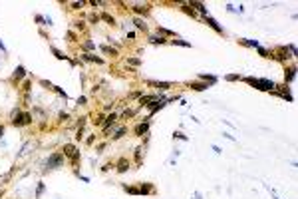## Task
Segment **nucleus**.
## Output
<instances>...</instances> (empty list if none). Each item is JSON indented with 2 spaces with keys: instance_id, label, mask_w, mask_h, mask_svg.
Segmentation results:
<instances>
[{
  "instance_id": "nucleus-1",
  "label": "nucleus",
  "mask_w": 298,
  "mask_h": 199,
  "mask_svg": "<svg viewBox=\"0 0 298 199\" xmlns=\"http://www.w3.org/2000/svg\"><path fill=\"white\" fill-rule=\"evenodd\" d=\"M245 82H248L251 86H254L256 90H262V92H272V90H276V84L272 82V80H264V78H245Z\"/></svg>"
},
{
  "instance_id": "nucleus-2",
  "label": "nucleus",
  "mask_w": 298,
  "mask_h": 199,
  "mask_svg": "<svg viewBox=\"0 0 298 199\" xmlns=\"http://www.w3.org/2000/svg\"><path fill=\"white\" fill-rule=\"evenodd\" d=\"M14 126H28V124H32V116L30 113H20V112H14V119H12Z\"/></svg>"
},
{
  "instance_id": "nucleus-3",
  "label": "nucleus",
  "mask_w": 298,
  "mask_h": 199,
  "mask_svg": "<svg viewBox=\"0 0 298 199\" xmlns=\"http://www.w3.org/2000/svg\"><path fill=\"white\" fill-rule=\"evenodd\" d=\"M64 163V153H54V155H50L46 161V165L50 167V169H56V167H60Z\"/></svg>"
},
{
  "instance_id": "nucleus-4",
  "label": "nucleus",
  "mask_w": 298,
  "mask_h": 199,
  "mask_svg": "<svg viewBox=\"0 0 298 199\" xmlns=\"http://www.w3.org/2000/svg\"><path fill=\"white\" fill-rule=\"evenodd\" d=\"M64 157H70V159L74 161V163H78V159H79V151L72 146V143H68V146H64Z\"/></svg>"
},
{
  "instance_id": "nucleus-5",
  "label": "nucleus",
  "mask_w": 298,
  "mask_h": 199,
  "mask_svg": "<svg viewBox=\"0 0 298 199\" xmlns=\"http://www.w3.org/2000/svg\"><path fill=\"white\" fill-rule=\"evenodd\" d=\"M26 76V70H24V66H18L16 70H14V76H12V80L14 82H20V80Z\"/></svg>"
},
{
  "instance_id": "nucleus-6",
  "label": "nucleus",
  "mask_w": 298,
  "mask_h": 199,
  "mask_svg": "<svg viewBox=\"0 0 298 199\" xmlns=\"http://www.w3.org/2000/svg\"><path fill=\"white\" fill-rule=\"evenodd\" d=\"M205 20H207V24H209V26H211L213 30H217L219 34H223V28L219 26V22H217V20H213L211 16H205Z\"/></svg>"
},
{
  "instance_id": "nucleus-7",
  "label": "nucleus",
  "mask_w": 298,
  "mask_h": 199,
  "mask_svg": "<svg viewBox=\"0 0 298 199\" xmlns=\"http://www.w3.org/2000/svg\"><path fill=\"white\" fill-rule=\"evenodd\" d=\"M137 189H139V195H147V193H153V191H155V187H153L151 183H145V185L137 187Z\"/></svg>"
},
{
  "instance_id": "nucleus-8",
  "label": "nucleus",
  "mask_w": 298,
  "mask_h": 199,
  "mask_svg": "<svg viewBox=\"0 0 298 199\" xmlns=\"http://www.w3.org/2000/svg\"><path fill=\"white\" fill-rule=\"evenodd\" d=\"M127 169H129V161H127V159H119V161H117V171L119 173H125Z\"/></svg>"
},
{
  "instance_id": "nucleus-9",
  "label": "nucleus",
  "mask_w": 298,
  "mask_h": 199,
  "mask_svg": "<svg viewBox=\"0 0 298 199\" xmlns=\"http://www.w3.org/2000/svg\"><path fill=\"white\" fill-rule=\"evenodd\" d=\"M165 106V102H153V104H147V108H149V112L155 113L157 110H161V108Z\"/></svg>"
},
{
  "instance_id": "nucleus-10",
  "label": "nucleus",
  "mask_w": 298,
  "mask_h": 199,
  "mask_svg": "<svg viewBox=\"0 0 298 199\" xmlns=\"http://www.w3.org/2000/svg\"><path fill=\"white\" fill-rule=\"evenodd\" d=\"M147 129H149V121H145V124H139V126L135 127V133H137V135H143V133H147Z\"/></svg>"
},
{
  "instance_id": "nucleus-11",
  "label": "nucleus",
  "mask_w": 298,
  "mask_h": 199,
  "mask_svg": "<svg viewBox=\"0 0 298 199\" xmlns=\"http://www.w3.org/2000/svg\"><path fill=\"white\" fill-rule=\"evenodd\" d=\"M294 76H296V68H288V72L284 74V82L288 84V82H292L294 80Z\"/></svg>"
},
{
  "instance_id": "nucleus-12",
  "label": "nucleus",
  "mask_w": 298,
  "mask_h": 199,
  "mask_svg": "<svg viewBox=\"0 0 298 199\" xmlns=\"http://www.w3.org/2000/svg\"><path fill=\"white\" fill-rule=\"evenodd\" d=\"M282 90H278L276 92V96H280V98H284V100H288V102H292V96H290V92L288 90H284V86H280Z\"/></svg>"
},
{
  "instance_id": "nucleus-13",
  "label": "nucleus",
  "mask_w": 298,
  "mask_h": 199,
  "mask_svg": "<svg viewBox=\"0 0 298 199\" xmlns=\"http://www.w3.org/2000/svg\"><path fill=\"white\" fill-rule=\"evenodd\" d=\"M107 121H106V124H103V129H106V132H107V127H109V126H113V124H115V119H117V116H115V113H111V116H107Z\"/></svg>"
},
{
  "instance_id": "nucleus-14",
  "label": "nucleus",
  "mask_w": 298,
  "mask_h": 199,
  "mask_svg": "<svg viewBox=\"0 0 298 199\" xmlns=\"http://www.w3.org/2000/svg\"><path fill=\"white\" fill-rule=\"evenodd\" d=\"M151 86H155V88H159V90H167V88H171V84L169 82H149Z\"/></svg>"
},
{
  "instance_id": "nucleus-15",
  "label": "nucleus",
  "mask_w": 298,
  "mask_h": 199,
  "mask_svg": "<svg viewBox=\"0 0 298 199\" xmlns=\"http://www.w3.org/2000/svg\"><path fill=\"white\" fill-rule=\"evenodd\" d=\"M133 10H135L137 14H147V12H149V6H141V4H135V6H133Z\"/></svg>"
},
{
  "instance_id": "nucleus-16",
  "label": "nucleus",
  "mask_w": 298,
  "mask_h": 199,
  "mask_svg": "<svg viewBox=\"0 0 298 199\" xmlns=\"http://www.w3.org/2000/svg\"><path fill=\"white\" fill-rule=\"evenodd\" d=\"M199 78L209 82V84H215V82H217V78H215V76H209V74H199Z\"/></svg>"
},
{
  "instance_id": "nucleus-17",
  "label": "nucleus",
  "mask_w": 298,
  "mask_h": 199,
  "mask_svg": "<svg viewBox=\"0 0 298 199\" xmlns=\"http://www.w3.org/2000/svg\"><path fill=\"white\" fill-rule=\"evenodd\" d=\"M125 132H127V127H119V129H115V133H113L111 138L113 139H119V138H123V135H125Z\"/></svg>"
},
{
  "instance_id": "nucleus-18",
  "label": "nucleus",
  "mask_w": 298,
  "mask_h": 199,
  "mask_svg": "<svg viewBox=\"0 0 298 199\" xmlns=\"http://www.w3.org/2000/svg\"><path fill=\"white\" fill-rule=\"evenodd\" d=\"M191 6H195V8H197V10H199V12H203V14H205V16H209V12H207V8L203 6L201 2H191Z\"/></svg>"
},
{
  "instance_id": "nucleus-19",
  "label": "nucleus",
  "mask_w": 298,
  "mask_h": 199,
  "mask_svg": "<svg viewBox=\"0 0 298 199\" xmlns=\"http://www.w3.org/2000/svg\"><path fill=\"white\" fill-rule=\"evenodd\" d=\"M84 60H90V62H98V64H103L101 58H95L93 54H84Z\"/></svg>"
},
{
  "instance_id": "nucleus-20",
  "label": "nucleus",
  "mask_w": 298,
  "mask_h": 199,
  "mask_svg": "<svg viewBox=\"0 0 298 199\" xmlns=\"http://www.w3.org/2000/svg\"><path fill=\"white\" fill-rule=\"evenodd\" d=\"M135 26H137L139 30H143V32H145V30H147V24H145V22H143V20H141V18H135Z\"/></svg>"
},
{
  "instance_id": "nucleus-21",
  "label": "nucleus",
  "mask_w": 298,
  "mask_h": 199,
  "mask_svg": "<svg viewBox=\"0 0 298 199\" xmlns=\"http://www.w3.org/2000/svg\"><path fill=\"white\" fill-rule=\"evenodd\" d=\"M149 40H151L153 44H165V42H167V40L163 38V36H151Z\"/></svg>"
},
{
  "instance_id": "nucleus-22",
  "label": "nucleus",
  "mask_w": 298,
  "mask_h": 199,
  "mask_svg": "<svg viewBox=\"0 0 298 199\" xmlns=\"http://www.w3.org/2000/svg\"><path fill=\"white\" fill-rule=\"evenodd\" d=\"M101 18L106 20L107 24H111V26H113V24H115V18H113V16H109V14H107V12H103V14H101Z\"/></svg>"
},
{
  "instance_id": "nucleus-23",
  "label": "nucleus",
  "mask_w": 298,
  "mask_h": 199,
  "mask_svg": "<svg viewBox=\"0 0 298 199\" xmlns=\"http://www.w3.org/2000/svg\"><path fill=\"white\" fill-rule=\"evenodd\" d=\"M52 52H54V56H56L58 60H68V56H64V54L60 52L58 48H54V46H52Z\"/></svg>"
},
{
  "instance_id": "nucleus-24",
  "label": "nucleus",
  "mask_w": 298,
  "mask_h": 199,
  "mask_svg": "<svg viewBox=\"0 0 298 199\" xmlns=\"http://www.w3.org/2000/svg\"><path fill=\"white\" fill-rule=\"evenodd\" d=\"M101 52L111 54V56H117V50H113V48H109V46H101Z\"/></svg>"
},
{
  "instance_id": "nucleus-25",
  "label": "nucleus",
  "mask_w": 298,
  "mask_h": 199,
  "mask_svg": "<svg viewBox=\"0 0 298 199\" xmlns=\"http://www.w3.org/2000/svg\"><path fill=\"white\" fill-rule=\"evenodd\" d=\"M193 90H197V92H201V90H207V84H191Z\"/></svg>"
},
{
  "instance_id": "nucleus-26",
  "label": "nucleus",
  "mask_w": 298,
  "mask_h": 199,
  "mask_svg": "<svg viewBox=\"0 0 298 199\" xmlns=\"http://www.w3.org/2000/svg\"><path fill=\"white\" fill-rule=\"evenodd\" d=\"M243 44H246V46H254V48H258V42L256 40H240Z\"/></svg>"
},
{
  "instance_id": "nucleus-27",
  "label": "nucleus",
  "mask_w": 298,
  "mask_h": 199,
  "mask_svg": "<svg viewBox=\"0 0 298 199\" xmlns=\"http://www.w3.org/2000/svg\"><path fill=\"white\" fill-rule=\"evenodd\" d=\"M173 44H177V46H185V48L191 46V44H189V42H185V40H173Z\"/></svg>"
},
{
  "instance_id": "nucleus-28",
  "label": "nucleus",
  "mask_w": 298,
  "mask_h": 199,
  "mask_svg": "<svg viewBox=\"0 0 298 199\" xmlns=\"http://www.w3.org/2000/svg\"><path fill=\"white\" fill-rule=\"evenodd\" d=\"M227 80H229V82H237V80H240V76H238V74H229Z\"/></svg>"
},
{
  "instance_id": "nucleus-29",
  "label": "nucleus",
  "mask_w": 298,
  "mask_h": 199,
  "mask_svg": "<svg viewBox=\"0 0 298 199\" xmlns=\"http://www.w3.org/2000/svg\"><path fill=\"white\" fill-rule=\"evenodd\" d=\"M90 22L98 24V22H99V16H98V14H90Z\"/></svg>"
},
{
  "instance_id": "nucleus-30",
  "label": "nucleus",
  "mask_w": 298,
  "mask_h": 199,
  "mask_svg": "<svg viewBox=\"0 0 298 199\" xmlns=\"http://www.w3.org/2000/svg\"><path fill=\"white\" fill-rule=\"evenodd\" d=\"M159 30V34H165V36H173V32L171 30H165V28H157Z\"/></svg>"
},
{
  "instance_id": "nucleus-31",
  "label": "nucleus",
  "mask_w": 298,
  "mask_h": 199,
  "mask_svg": "<svg viewBox=\"0 0 298 199\" xmlns=\"http://www.w3.org/2000/svg\"><path fill=\"white\" fill-rule=\"evenodd\" d=\"M135 159H137V163H141V147L135 149Z\"/></svg>"
},
{
  "instance_id": "nucleus-32",
  "label": "nucleus",
  "mask_w": 298,
  "mask_h": 199,
  "mask_svg": "<svg viewBox=\"0 0 298 199\" xmlns=\"http://www.w3.org/2000/svg\"><path fill=\"white\" fill-rule=\"evenodd\" d=\"M127 62H129L131 66H139V64H141V62H139L137 58H129V60H127Z\"/></svg>"
},
{
  "instance_id": "nucleus-33",
  "label": "nucleus",
  "mask_w": 298,
  "mask_h": 199,
  "mask_svg": "<svg viewBox=\"0 0 298 199\" xmlns=\"http://www.w3.org/2000/svg\"><path fill=\"white\" fill-rule=\"evenodd\" d=\"M82 6H84V2H72V8H74V10H79Z\"/></svg>"
},
{
  "instance_id": "nucleus-34",
  "label": "nucleus",
  "mask_w": 298,
  "mask_h": 199,
  "mask_svg": "<svg viewBox=\"0 0 298 199\" xmlns=\"http://www.w3.org/2000/svg\"><path fill=\"white\" fill-rule=\"evenodd\" d=\"M74 26L78 28V30H84V28H86V24H84V22H76V24H74Z\"/></svg>"
},
{
  "instance_id": "nucleus-35",
  "label": "nucleus",
  "mask_w": 298,
  "mask_h": 199,
  "mask_svg": "<svg viewBox=\"0 0 298 199\" xmlns=\"http://www.w3.org/2000/svg\"><path fill=\"white\" fill-rule=\"evenodd\" d=\"M84 104H86V98H84V96H82V98H78V106H84Z\"/></svg>"
},
{
  "instance_id": "nucleus-36",
  "label": "nucleus",
  "mask_w": 298,
  "mask_h": 199,
  "mask_svg": "<svg viewBox=\"0 0 298 199\" xmlns=\"http://www.w3.org/2000/svg\"><path fill=\"white\" fill-rule=\"evenodd\" d=\"M84 46H86L87 50H93V48H95V46H93V44H92V42H86V44H84Z\"/></svg>"
},
{
  "instance_id": "nucleus-37",
  "label": "nucleus",
  "mask_w": 298,
  "mask_h": 199,
  "mask_svg": "<svg viewBox=\"0 0 298 199\" xmlns=\"http://www.w3.org/2000/svg\"><path fill=\"white\" fill-rule=\"evenodd\" d=\"M175 138H177V139H187V135H183V133H175Z\"/></svg>"
},
{
  "instance_id": "nucleus-38",
  "label": "nucleus",
  "mask_w": 298,
  "mask_h": 199,
  "mask_svg": "<svg viewBox=\"0 0 298 199\" xmlns=\"http://www.w3.org/2000/svg\"><path fill=\"white\" fill-rule=\"evenodd\" d=\"M42 191H44V183H40V185H38V195H42Z\"/></svg>"
},
{
  "instance_id": "nucleus-39",
  "label": "nucleus",
  "mask_w": 298,
  "mask_h": 199,
  "mask_svg": "<svg viewBox=\"0 0 298 199\" xmlns=\"http://www.w3.org/2000/svg\"><path fill=\"white\" fill-rule=\"evenodd\" d=\"M0 50H2V52H6V48H4V44H2V42H0Z\"/></svg>"
},
{
  "instance_id": "nucleus-40",
  "label": "nucleus",
  "mask_w": 298,
  "mask_h": 199,
  "mask_svg": "<svg viewBox=\"0 0 298 199\" xmlns=\"http://www.w3.org/2000/svg\"><path fill=\"white\" fill-rule=\"evenodd\" d=\"M2 133H4V127H0V135H2Z\"/></svg>"
}]
</instances>
